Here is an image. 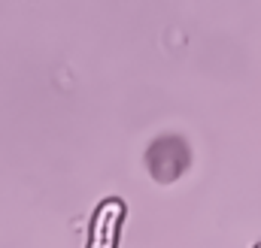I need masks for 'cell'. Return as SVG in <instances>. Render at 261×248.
<instances>
[{
	"mask_svg": "<svg viewBox=\"0 0 261 248\" xmlns=\"http://www.w3.org/2000/svg\"><path fill=\"white\" fill-rule=\"evenodd\" d=\"M125 221V203L110 197L97 206L94 218H91V236H88V248H116L119 245V230Z\"/></svg>",
	"mask_w": 261,
	"mask_h": 248,
	"instance_id": "cell-1",
	"label": "cell"
}]
</instances>
